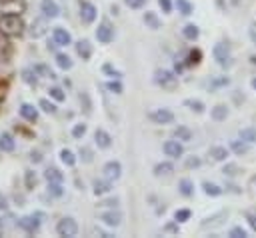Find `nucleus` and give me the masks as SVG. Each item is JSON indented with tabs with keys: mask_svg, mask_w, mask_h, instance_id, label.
<instances>
[{
	"mask_svg": "<svg viewBox=\"0 0 256 238\" xmlns=\"http://www.w3.org/2000/svg\"><path fill=\"white\" fill-rule=\"evenodd\" d=\"M0 32L8 38L20 36L24 32V20L22 14H2L0 16Z\"/></svg>",
	"mask_w": 256,
	"mask_h": 238,
	"instance_id": "nucleus-1",
	"label": "nucleus"
},
{
	"mask_svg": "<svg viewBox=\"0 0 256 238\" xmlns=\"http://www.w3.org/2000/svg\"><path fill=\"white\" fill-rule=\"evenodd\" d=\"M154 82H156L158 86L166 88V90H174L176 84H178V78H176L174 72H170V70H166V68H158V70L154 72Z\"/></svg>",
	"mask_w": 256,
	"mask_h": 238,
	"instance_id": "nucleus-2",
	"label": "nucleus"
},
{
	"mask_svg": "<svg viewBox=\"0 0 256 238\" xmlns=\"http://www.w3.org/2000/svg\"><path fill=\"white\" fill-rule=\"evenodd\" d=\"M56 234L58 236H64V238H74L78 234V224L72 216H64L58 220L56 224Z\"/></svg>",
	"mask_w": 256,
	"mask_h": 238,
	"instance_id": "nucleus-3",
	"label": "nucleus"
},
{
	"mask_svg": "<svg viewBox=\"0 0 256 238\" xmlns=\"http://www.w3.org/2000/svg\"><path fill=\"white\" fill-rule=\"evenodd\" d=\"M212 54H214V60L218 62V66L228 68V66L232 64V52H230V46H228L226 42H218V44L214 46Z\"/></svg>",
	"mask_w": 256,
	"mask_h": 238,
	"instance_id": "nucleus-4",
	"label": "nucleus"
},
{
	"mask_svg": "<svg viewBox=\"0 0 256 238\" xmlns=\"http://www.w3.org/2000/svg\"><path fill=\"white\" fill-rule=\"evenodd\" d=\"M46 32H48V16H38V18H34L32 24H30V28H28L30 38H32V40L42 38Z\"/></svg>",
	"mask_w": 256,
	"mask_h": 238,
	"instance_id": "nucleus-5",
	"label": "nucleus"
},
{
	"mask_svg": "<svg viewBox=\"0 0 256 238\" xmlns=\"http://www.w3.org/2000/svg\"><path fill=\"white\" fill-rule=\"evenodd\" d=\"M148 118L154 124H170V122H174V112L168 108H156V110L148 112Z\"/></svg>",
	"mask_w": 256,
	"mask_h": 238,
	"instance_id": "nucleus-6",
	"label": "nucleus"
},
{
	"mask_svg": "<svg viewBox=\"0 0 256 238\" xmlns=\"http://www.w3.org/2000/svg\"><path fill=\"white\" fill-rule=\"evenodd\" d=\"M16 226L18 228H22L26 234H36L38 230H40V220H38V216H22V218H18V222H16Z\"/></svg>",
	"mask_w": 256,
	"mask_h": 238,
	"instance_id": "nucleus-7",
	"label": "nucleus"
},
{
	"mask_svg": "<svg viewBox=\"0 0 256 238\" xmlns=\"http://www.w3.org/2000/svg\"><path fill=\"white\" fill-rule=\"evenodd\" d=\"M26 10V0H4L0 2L2 14H22Z\"/></svg>",
	"mask_w": 256,
	"mask_h": 238,
	"instance_id": "nucleus-8",
	"label": "nucleus"
},
{
	"mask_svg": "<svg viewBox=\"0 0 256 238\" xmlns=\"http://www.w3.org/2000/svg\"><path fill=\"white\" fill-rule=\"evenodd\" d=\"M96 16H98L96 6L90 4V2H86V0H80V20L84 24H92L96 20Z\"/></svg>",
	"mask_w": 256,
	"mask_h": 238,
	"instance_id": "nucleus-9",
	"label": "nucleus"
},
{
	"mask_svg": "<svg viewBox=\"0 0 256 238\" xmlns=\"http://www.w3.org/2000/svg\"><path fill=\"white\" fill-rule=\"evenodd\" d=\"M102 174H104V178H108L110 182H114V180H118L122 176V164L118 160H110V162L104 164Z\"/></svg>",
	"mask_w": 256,
	"mask_h": 238,
	"instance_id": "nucleus-10",
	"label": "nucleus"
},
{
	"mask_svg": "<svg viewBox=\"0 0 256 238\" xmlns=\"http://www.w3.org/2000/svg\"><path fill=\"white\" fill-rule=\"evenodd\" d=\"M162 150H164V154L168 156V158H180L182 154H184V148H182V142L180 140H166L164 142V146H162Z\"/></svg>",
	"mask_w": 256,
	"mask_h": 238,
	"instance_id": "nucleus-11",
	"label": "nucleus"
},
{
	"mask_svg": "<svg viewBox=\"0 0 256 238\" xmlns=\"http://www.w3.org/2000/svg\"><path fill=\"white\" fill-rule=\"evenodd\" d=\"M96 38L100 44H110L114 40V28L108 24V22H102L98 28H96Z\"/></svg>",
	"mask_w": 256,
	"mask_h": 238,
	"instance_id": "nucleus-12",
	"label": "nucleus"
},
{
	"mask_svg": "<svg viewBox=\"0 0 256 238\" xmlns=\"http://www.w3.org/2000/svg\"><path fill=\"white\" fill-rule=\"evenodd\" d=\"M100 220L106 224V226H110V228H116V226H120L122 224V212H118V210H108V212H102L100 214Z\"/></svg>",
	"mask_w": 256,
	"mask_h": 238,
	"instance_id": "nucleus-13",
	"label": "nucleus"
},
{
	"mask_svg": "<svg viewBox=\"0 0 256 238\" xmlns=\"http://www.w3.org/2000/svg\"><path fill=\"white\" fill-rule=\"evenodd\" d=\"M52 38L56 40L58 46H68V44H72V36H70V32H68L66 28H62V26H56V28L52 30Z\"/></svg>",
	"mask_w": 256,
	"mask_h": 238,
	"instance_id": "nucleus-14",
	"label": "nucleus"
},
{
	"mask_svg": "<svg viewBox=\"0 0 256 238\" xmlns=\"http://www.w3.org/2000/svg\"><path fill=\"white\" fill-rule=\"evenodd\" d=\"M94 142H96V146H98V148L106 150V148H110V146H112V136H110L104 128H98V130L94 132Z\"/></svg>",
	"mask_w": 256,
	"mask_h": 238,
	"instance_id": "nucleus-15",
	"label": "nucleus"
},
{
	"mask_svg": "<svg viewBox=\"0 0 256 238\" xmlns=\"http://www.w3.org/2000/svg\"><path fill=\"white\" fill-rule=\"evenodd\" d=\"M20 116H22L26 122H36V120H38V108H34V106L28 104V102H22V104H20Z\"/></svg>",
	"mask_w": 256,
	"mask_h": 238,
	"instance_id": "nucleus-16",
	"label": "nucleus"
},
{
	"mask_svg": "<svg viewBox=\"0 0 256 238\" xmlns=\"http://www.w3.org/2000/svg\"><path fill=\"white\" fill-rule=\"evenodd\" d=\"M40 10H42V14L48 16V18H56V16L60 14V8H58V4H56L54 0H42Z\"/></svg>",
	"mask_w": 256,
	"mask_h": 238,
	"instance_id": "nucleus-17",
	"label": "nucleus"
},
{
	"mask_svg": "<svg viewBox=\"0 0 256 238\" xmlns=\"http://www.w3.org/2000/svg\"><path fill=\"white\" fill-rule=\"evenodd\" d=\"M76 54L82 58V60H88L92 56V44L88 40H78L76 42Z\"/></svg>",
	"mask_w": 256,
	"mask_h": 238,
	"instance_id": "nucleus-18",
	"label": "nucleus"
},
{
	"mask_svg": "<svg viewBox=\"0 0 256 238\" xmlns=\"http://www.w3.org/2000/svg\"><path fill=\"white\" fill-rule=\"evenodd\" d=\"M208 156H210L212 162H224V160L228 158V150H226L224 146H212V148L208 150Z\"/></svg>",
	"mask_w": 256,
	"mask_h": 238,
	"instance_id": "nucleus-19",
	"label": "nucleus"
},
{
	"mask_svg": "<svg viewBox=\"0 0 256 238\" xmlns=\"http://www.w3.org/2000/svg\"><path fill=\"white\" fill-rule=\"evenodd\" d=\"M92 188H94V194H96V196H104V194H108V192L112 190V182H110L108 178H104V180H94Z\"/></svg>",
	"mask_w": 256,
	"mask_h": 238,
	"instance_id": "nucleus-20",
	"label": "nucleus"
},
{
	"mask_svg": "<svg viewBox=\"0 0 256 238\" xmlns=\"http://www.w3.org/2000/svg\"><path fill=\"white\" fill-rule=\"evenodd\" d=\"M14 148H16V140L12 138V134L2 132L0 134V150L2 152H14Z\"/></svg>",
	"mask_w": 256,
	"mask_h": 238,
	"instance_id": "nucleus-21",
	"label": "nucleus"
},
{
	"mask_svg": "<svg viewBox=\"0 0 256 238\" xmlns=\"http://www.w3.org/2000/svg\"><path fill=\"white\" fill-rule=\"evenodd\" d=\"M142 18H144V24H146V28H150V30H158V28L162 26L160 18H158L154 12H150V10H146Z\"/></svg>",
	"mask_w": 256,
	"mask_h": 238,
	"instance_id": "nucleus-22",
	"label": "nucleus"
},
{
	"mask_svg": "<svg viewBox=\"0 0 256 238\" xmlns=\"http://www.w3.org/2000/svg\"><path fill=\"white\" fill-rule=\"evenodd\" d=\"M228 106L226 104H216L212 110H210V116H212V120H216V122H220V120H226L228 118Z\"/></svg>",
	"mask_w": 256,
	"mask_h": 238,
	"instance_id": "nucleus-23",
	"label": "nucleus"
},
{
	"mask_svg": "<svg viewBox=\"0 0 256 238\" xmlns=\"http://www.w3.org/2000/svg\"><path fill=\"white\" fill-rule=\"evenodd\" d=\"M182 36L186 38V40H190V42H194V40H198V36H200V28L196 26V24H186L184 28H182Z\"/></svg>",
	"mask_w": 256,
	"mask_h": 238,
	"instance_id": "nucleus-24",
	"label": "nucleus"
},
{
	"mask_svg": "<svg viewBox=\"0 0 256 238\" xmlns=\"http://www.w3.org/2000/svg\"><path fill=\"white\" fill-rule=\"evenodd\" d=\"M172 136H174L176 140H180V142H190V140H192V130H190L188 126H178V128H174Z\"/></svg>",
	"mask_w": 256,
	"mask_h": 238,
	"instance_id": "nucleus-25",
	"label": "nucleus"
},
{
	"mask_svg": "<svg viewBox=\"0 0 256 238\" xmlns=\"http://www.w3.org/2000/svg\"><path fill=\"white\" fill-rule=\"evenodd\" d=\"M238 138L246 140L248 144H256V126H246V128H240Z\"/></svg>",
	"mask_w": 256,
	"mask_h": 238,
	"instance_id": "nucleus-26",
	"label": "nucleus"
},
{
	"mask_svg": "<svg viewBox=\"0 0 256 238\" xmlns=\"http://www.w3.org/2000/svg\"><path fill=\"white\" fill-rule=\"evenodd\" d=\"M20 76H22V80H24L28 86H38V74H36L34 68H24V70L20 72Z\"/></svg>",
	"mask_w": 256,
	"mask_h": 238,
	"instance_id": "nucleus-27",
	"label": "nucleus"
},
{
	"mask_svg": "<svg viewBox=\"0 0 256 238\" xmlns=\"http://www.w3.org/2000/svg\"><path fill=\"white\" fill-rule=\"evenodd\" d=\"M184 106H186L188 110L196 112V114H202V112L206 110L204 102H202V100H198V98H186V100H184Z\"/></svg>",
	"mask_w": 256,
	"mask_h": 238,
	"instance_id": "nucleus-28",
	"label": "nucleus"
},
{
	"mask_svg": "<svg viewBox=\"0 0 256 238\" xmlns=\"http://www.w3.org/2000/svg\"><path fill=\"white\" fill-rule=\"evenodd\" d=\"M174 172V164L172 162H158L154 166V176H170Z\"/></svg>",
	"mask_w": 256,
	"mask_h": 238,
	"instance_id": "nucleus-29",
	"label": "nucleus"
},
{
	"mask_svg": "<svg viewBox=\"0 0 256 238\" xmlns=\"http://www.w3.org/2000/svg\"><path fill=\"white\" fill-rule=\"evenodd\" d=\"M44 178L48 182H64V174L58 168H54V166H50V168L44 170Z\"/></svg>",
	"mask_w": 256,
	"mask_h": 238,
	"instance_id": "nucleus-30",
	"label": "nucleus"
},
{
	"mask_svg": "<svg viewBox=\"0 0 256 238\" xmlns=\"http://www.w3.org/2000/svg\"><path fill=\"white\" fill-rule=\"evenodd\" d=\"M178 190H180V194H182L184 198H190V196L194 194V184H192V180L182 178V180L178 182Z\"/></svg>",
	"mask_w": 256,
	"mask_h": 238,
	"instance_id": "nucleus-31",
	"label": "nucleus"
},
{
	"mask_svg": "<svg viewBox=\"0 0 256 238\" xmlns=\"http://www.w3.org/2000/svg\"><path fill=\"white\" fill-rule=\"evenodd\" d=\"M230 148H232V152L234 154H238V156H242V154H246L250 148H248V142L246 140H242V138H238V140H232L230 142Z\"/></svg>",
	"mask_w": 256,
	"mask_h": 238,
	"instance_id": "nucleus-32",
	"label": "nucleus"
},
{
	"mask_svg": "<svg viewBox=\"0 0 256 238\" xmlns=\"http://www.w3.org/2000/svg\"><path fill=\"white\" fill-rule=\"evenodd\" d=\"M60 160H62V164L68 166V168H72V166L76 164V156H74V152L68 150V148H62V150H60Z\"/></svg>",
	"mask_w": 256,
	"mask_h": 238,
	"instance_id": "nucleus-33",
	"label": "nucleus"
},
{
	"mask_svg": "<svg viewBox=\"0 0 256 238\" xmlns=\"http://www.w3.org/2000/svg\"><path fill=\"white\" fill-rule=\"evenodd\" d=\"M202 190H204L206 196H212V198L222 194V188L218 184H214V182H202Z\"/></svg>",
	"mask_w": 256,
	"mask_h": 238,
	"instance_id": "nucleus-34",
	"label": "nucleus"
},
{
	"mask_svg": "<svg viewBox=\"0 0 256 238\" xmlns=\"http://www.w3.org/2000/svg\"><path fill=\"white\" fill-rule=\"evenodd\" d=\"M56 66L62 68V70H70L72 68V58L68 54H64V52H58L56 54Z\"/></svg>",
	"mask_w": 256,
	"mask_h": 238,
	"instance_id": "nucleus-35",
	"label": "nucleus"
},
{
	"mask_svg": "<svg viewBox=\"0 0 256 238\" xmlns=\"http://www.w3.org/2000/svg\"><path fill=\"white\" fill-rule=\"evenodd\" d=\"M34 70H36V74H38L40 78H50V80L56 78V74H54V72L50 70V66H46V64H36Z\"/></svg>",
	"mask_w": 256,
	"mask_h": 238,
	"instance_id": "nucleus-36",
	"label": "nucleus"
},
{
	"mask_svg": "<svg viewBox=\"0 0 256 238\" xmlns=\"http://www.w3.org/2000/svg\"><path fill=\"white\" fill-rule=\"evenodd\" d=\"M176 8H178V12H180L182 16H190V14L194 12V6H192L188 0H176Z\"/></svg>",
	"mask_w": 256,
	"mask_h": 238,
	"instance_id": "nucleus-37",
	"label": "nucleus"
},
{
	"mask_svg": "<svg viewBox=\"0 0 256 238\" xmlns=\"http://www.w3.org/2000/svg\"><path fill=\"white\" fill-rule=\"evenodd\" d=\"M78 156H80V160H82L84 164H90V162L94 160V152H92V148H88V146H80Z\"/></svg>",
	"mask_w": 256,
	"mask_h": 238,
	"instance_id": "nucleus-38",
	"label": "nucleus"
},
{
	"mask_svg": "<svg viewBox=\"0 0 256 238\" xmlns=\"http://www.w3.org/2000/svg\"><path fill=\"white\" fill-rule=\"evenodd\" d=\"M48 194L54 196V198H60L64 196V188H62V182H48Z\"/></svg>",
	"mask_w": 256,
	"mask_h": 238,
	"instance_id": "nucleus-39",
	"label": "nucleus"
},
{
	"mask_svg": "<svg viewBox=\"0 0 256 238\" xmlns=\"http://www.w3.org/2000/svg\"><path fill=\"white\" fill-rule=\"evenodd\" d=\"M36 182H38L36 172H34V170H26V172H24V184H26V188L32 190V188L36 186Z\"/></svg>",
	"mask_w": 256,
	"mask_h": 238,
	"instance_id": "nucleus-40",
	"label": "nucleus"
},
{
	"mask_svg": "<svg viewBox=\"0 0 256 238\" xmlns=\"http://www.w3.org/2000/svg\"><path fill=\"white\" fill-rule=\"evenodd\" d=\"M48 96H50L52 100H56V102H64V100H66L64 90H62V88H58V86H52V88L48 90Z\"/></svg>",
	"mask_w": 256,
	"mask_h": 238,
	"instance_id": "nucleus-41",
	"label": "nucleus"
},
{
	"mask_svg": "<svg viewBox=\"0 0 256 238\" xmlns=\"http://www.w3.org/2000/svg\"><path fill=\"white\" fill-rule=\"evenodd\" d=\"M86 130H88V126H86L84 122H78V124L72 126V136H74L76 140H82L84 134H86Z\"/></svg>",
	"mask_w": 256,
	"mask_h": 238,
	"instance_id": "nucleus-42",
	"label": "nucleus"
},
{
	"mask_svg": "<svg viewBox=\"0 0 256 238\" xmlns=\"http://www.w3.org/2000/svg\"><path fill=\"white\" fill-rule=\"evenodd\" d=\"M38 106H40L46 114H56V110H58V108H56V104H54V102H50L48 98H42V100L38 102Z\"/></svg>",
	"mask_w": 256,
	"mask_h": 238,
	"instance_id": "nucleus-43",
	"label": "nucleus"
},
{
	"mask_svg": "<svg viewBox=\"0 0 256 238\" xmlns=\"http://www.w3.org/2000/svg\"><path fill=\"white\" fill-rule=\"evenodd\" d=\"M106 88H108L112 94H122V90H124V86L120 84V78H112V80L106 84Z\"/></svg>",
	"mask_w": 256,
	"mask_h": 238,
	"instance_id": "nucleus-44",
	"label": "nucleus"
},
{
	"mask_svg": "<svg viewBox=\"0 0 256 238\" xmlns=\"http://www.w3.org/2000/svg\"><path fill=\"white\" fill-rule=\"evenodd\" d=\"M102 72H104L106 76H110V78H120V76H122V72H120V70H116L110 62H106V64L102 66Z\"/></svg>",
	"mask_w": 256,
	"mask_h": 238,
	"instance_id": "nucleus-45",
	"label": "nucleus"
},
{
	"mask_svg": "<svg viewBox=\"0 0 256 238\" xmlns=\"http://www.w3.org/2000/svg\"><path fill=\"white\" fill-rule=\"evenodd\" d=\"M190 216H192V212L188 208H180L174 212V220H178V222H186V220H190Z\"/></svg>",
	"mask_w": 256,
	"mask_h": 238,
	"instance_id": "nucleus-46",
	"label": "nucleus"
},
{
	"mask_svg": "<svg viewBox=\"0 0 256 238\" xmlns=\"http://www.w3.org/2000/svg\"><path fill=\"white\" fill-rule=\"evenodd\" d=\"M6 38H8V36H4V34L0 32V58H2V60L6 58V54H8V50H10V46H8V42H6Z\"/></svg>",
	"mask_w": 256,
	"mask_h": 238,
	"instance_id": "nucleus-47",
	"label": "nucleus"
},
{
	"mask_svg": "<svg viewBox=\"0 0 256 238\" xmlns=\"http://www.w3.org/2000/svg\"><path fill=\"white\" fill-rule=\"evenodd\" d=\"M228 236H232V238H246V236H248V232H246L242 226H234V228L228 232Z\"/></svg>",
	"mask_w": 256,
	"mask_h": 238,
	"instance_id": "nucleus-48",
	"label": "nucleus"
},
{
	"mask_svg": "<svg viewBox=\"0 0 256 238\" xmlns=\"http://www.w3.org/2000/svg\"><path fill=\"white\" fill-rule=\"evenodd\" d=\"M228 82H230L228 76H220V78H214V80L210 82V86H212V88H220V86H228Z\"/></svg>",
	"mask_w": 256,
	"mask_h": 238,
	"instance_id": "nucleus-49",
	"label": "nucleus"
},
{
	"mask_svg": "<svg viewBox=\"0 0 256 238\" xmlns=\"http://www.w3.org/2000/svg\"><path fill=\"white\" fill-rule=\"evenodd\" d=\"M200 164H202V160H200L198 156H188V158H186V162H184V166H186V168H198Z\"/></svg>",
	"mask_w": 256,
	"mask_h": 238,
	"instance_id": "nucleus-50",
	"label": "nucleus"
},
{
	"mask_svg": "<svg viewBox=\"0 0 256 238\" xmlns=\"http://www.w3.org/2000/svg\"><path fill=\"white\" fill-rule=\"evenodd\" d=\"M178 224H180L178 220H172V222H168L162 230H164V232H170V234H178V230H180V226H178Z\"/></svg>",
	"mask_w": 256,
	"mask_h": 238,
	"instance_id": "nucleus-51",
	"label": "nucleus"
},
{
	"mask_svg": "<svg viewBox=\"0 0 256 238\" xmlns=\"http://www.w3.org/2000/svg\"><path fill=\"white\" fill-rule=\"evenodd\" d=\"M124 4H126L128 8H132V10H140V8H144L146 0H124Z\"/></svg>",
	"mask_w": 256,
	"mask_h": 238,
	"instance_id": "nucleus-52",
	"label": "nucleus"
},
{
	"mask_svg": "<svg viewBox=\"0 0 256 238\" xmlns=\"http://www.w3.org/2000/svg\"><path fill=\"white\" fill-rule=\"evenodd\" d=\"M222 174H224V176H236V174H238V166H236V164H226V166L222 168Z\"/></svg>",
	"mask_w": 256,
	"mask_h": 238,
	"instance_id": "nucleus-53",
	"label": "nucleus"
},
{
	"mask_svg": "<svg viewBox=\"0 0 256 238\" xmlns=\"http://www.w3.org/2000/svg\"><path fill=\"white\" fill-rule=\"evenodd\" d=\"M200 56H202L200 50H192V52L188 54V64H190V66H192V64H198V62H200Z\"/></svg>",
	"mask_w": 256,
	"mask_h": 238,
	"instance_id": "nucleus-54",
	"label": "nucleus"
},
{
	"mask_svg": "<svg viewBox=\"0 0 256 238\" xmlns=\"http://www.w3.org/2000/svg\"><path fill=\"white\" fill-rule=\"evenodd\" d=\"M98 206H102V208H116L118 206V198L114 196V198H108V200H102Z\"/></svg>",
	"mask_w": 256,
	"mask_h": 238,
	"instance_id": "nucleus-55",
	"label": "nucleus"
},
{
	"mask_svg": "<svg viewBox=\"0 0 256 238\" xmlns=\"http://www.w3.org/2000/svg\"><path fill=\"white\" fill-rule=\"evenodd\" d=\"M246 220H248V226L256 232V214L254 212H246Z\"/></svg>",
	"mask_w": 256,
	"mask_h": 238,
	"instance_id": "nucleus-56",
	"label": "nucleus"
},
{
	"mask_svg": "<svg viewBox=\"0 0 256 238\" xmlns=\"http://www.w3.org/2000/svg\"><path fill=\"white\" fill-rule=\"evenodd\" d=\"M158 4H160V8H162V12H170L172 10V2L170 0H158Z\"/></svg>",
	"mask_w": 256,
	"mask_h": 238,
	"instance_id": "nucleus-57",
	"label": "nucleus"
},
{
	"mask_svg": "<svg viewBox=\"0 0 256 238\" xmlns=\"http://www.w3.org/2000/svg\"><path fill=\"white\" fill-rule=\"evenodd\" d=\"M30 160H32L34 164H38V162H42V154H40L38 150H32V152H30Z\"/></svg>",
	"mask_w": 256,
	"mask_h": 238,
	"instance_id": "nucleus-58",
	"label": "nucleus"
},
{
	"mask_svg": "<svg viewBox=\"0 0 256 238\" xmlns=\"http://www.w3.org/2000/svg\"><path fill=\"white\" fill-rule=\"evenodd\" d=\"M248 36H250V40L256 44V22L250 24V28H248Z\"/></svg>",
	"mask_w": 256,
	"mask_h": 238,
	"instance_id": "nucleus-59",
	"label": "nucleus"
},
{
	"mask_svg": "<svg viewBox=\"0 0 256 238\" xmlns=\"http://www.w3.org/2000/svg\"><path fill=\"white\" fill-rule=\"evenodd\" d=\"M6 208H8V200H6V196L0 194V210H6Z\"/></svg>",
	"mask_w": 256,
	"mask_h": 238,
	"instance_id": "nucleus-60",
	"label": "nucleus"
},
{
	"mask_svg": "<svg viewBox=\"0 0 256 238\" xmlns=\"http://www.w3.org/2000/svg\"><path fill=\"white\" fill-rule=\"evenodd\" d=\"M250 84H252V88H254V90H256V76H254V78H252V80H250Z\"/></svg>",
	"mask_w": 256,
	"mask_h": 238,
	"instance_id": "nucleus-61",
	"label": "nucleus"
},
{
	"mask_svg": "<svg viewBox=\"0 0 256 238\" xmlns=\"http://www.w3.org/2000/svg\"><path fill=\"white\" fill-rule=\"evenodd\" d=\"M2 228H4V220L0 218V232H2Z\"/></svg>",
	"mask_w": 256,
	"mask_h": 238,
	"instance_id": "nucleus-62",
	"label": "nucleus"
},
{
	"mask_svg": "<svg viewBox=\"0 0 256 238\" xmlns=\"http://www.w3.org/2000/svg\"><path fill=\"white\" fill-rule=\"evenodd\" d=\"M232 4H234V6H236V4H240V0H232Z\"/></svg>",
	"mask_w": 256,
	"mask_h": 238,
	"instance_id": "nucleus-63",
	"label": "nucleus"
},
{
	"mask_svg": "<svg viewBox=\"0 0 256 238\" xmlns=\"http://www.w3.org/2000/svg\"><path fill=\"white\" fill-rule=\"evenodd\" d=\"M0 2H4V0H0Z\"/></svg>",
	"mask_w": 256,
	"mask_h": 238,
	"instance_id": "nucleus-64",
	"label": "nucleus"
}]
</instances>
